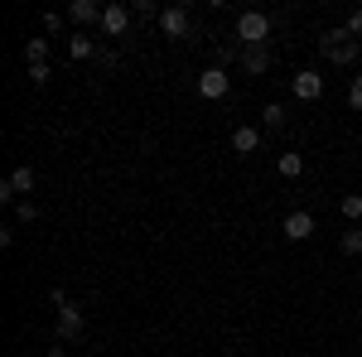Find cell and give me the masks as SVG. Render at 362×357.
<instances>
[{
	"mask_svg": "<svg viewBox=\"0 0 362 357\" xmlns=\"http://www.w3.org/2000/svg\"><path fill=\"white\" fill-rule=\"evenodd\" d=\"M271 39V15L266 10H242L237 15V44L242 49H266Z\"/></svg>",
	"mask_w": 362,
	"mask_h": 357,
	"instance_id": "obj_1",
	"label": "cell"
},
{
	"mask_svg": "<svg viewBox=\"0 0 362 357\" xmlns=\"http://www.w3.org/2000/svg\"><path fill=\"white\" fill-rule=\"evenodd\" d=\"M319 49H324V58H329V63H343V68H348V63H358V54H362V44H353V39H348V29L324 34V44H319Z\"/></svg>",
	"mask_w": 362,
	"mask_h": 357,
	"instance_id": "obj_2",
	"label": "cell"
},
{
	"mask_svg": "<svg viewBox=\"0 0 362 357\" xmlns=\"http://www.w3.org/2000/svg\"><path fill=\"white\" fill-rule=\"evenodd\" d=\"M227 92H232V78H227L223 68H203V73H198V97H208V102H223Z\"/></svg>",
	"mask_w": 362,
	"mask_h": 357,
	"instance_id": "obj_3",
	"label": "cell"
},
{
	"mask_svg": "<svg viewBox=\"0 0 362 357\" xmlns=\"http://www.w3.org/2000/svg\"><path fill=\"white\" fill-rule=\"evenodd\" d=\"M131 20H136V15H131V5H102V34H107V39H121V34H126V29H131Z\"/></svg>",
	"mask_w": 362,
	"mask_h": 357,
	"instance_id": "obj_4",
	"label": "cell"
},
{
	"mask_svg": "<svg viewBox=\"0 0 362 357\" xmlns=\"http://www.w3.org/2000/svg\"><path fill=\"white\" fill-rule=\"evenodd\" d=\"M290 92H295L300 102H319V97H324V78H319L314 68H300V73L290 78Z\"/></svg>",
	"mask_w": 362,
	"mask_h": 357,
	"instance_id": "obj_5",
	"label": "cell"
},
{
	"mask_svg": "<svg viewBox=\"0 0 362 357\" xmlns=\"http://www.w3.org/2000/svg\"><path fill=\"white\" fill-rule=\"evenodd\" d=\"M83 329H87L83 309H78L73 300H63L58 304V338H83Z\"/></svg>",
	"mask_w": 362,
	"mask_h": 357,
	"instance_id": "obj_6",
	"label": "cell"
},
{
	"mask_svg": "<svg viewBox=\"0 0 362 357\" xmlns=\"http://www.w3.org/2000/svg\"><path fill=\"white\" fill-rule=\"evenodd\" d=\"M280 232H285L290 242H309V237H314V213H305V208L285 213V222H280Z\"/></svg>",
	"mask_w": 362,
	"mask_h": 357,
	"instance_id": "obj_7",
	"label": "cell"
},
{
	"mask_svg": "<svg viewBox=\"0 0 362 357\" xmlns=\"http://www.w3.org/2000/svg\"><path fill=\"white\" fill-rule=\"evenodd\" d=\"M160 29H165V39H184V34L194 29V20H189V10H184V5H165Z\"/></svg>",
	"mask_w": 362,
	"mask_h": 357,
	"instance_id": "obj_8",
	"label": "cell"
},
{
	"mask_svg": "<svg viewBox=\"0 0 362 357\" xmlns=\"http://www.w3.org/2000/svg\"><path fill=\"white\" fill-rule=\"evenodd\" d=\"M68 20L78 25V34H87V25H102V5L97 0H73L68 5Z\"/></svg>",
	"mask_w": 362,
	"mask_h": 357,
	"instance_id": "obj_9",
	"label": "cell"
},
{
	"mask_svg": "<svg viewBox=\"0 0 362 357\" xmlns=\"http://www.w3.org/2000/svg\"><path fill=\"white\" fill-rule=\"evenodd\" d=\"M68 58H102V44L92 39V34H68Z\"/></svg>",
	"mask_w": 362,
	"mask_h": 357,
	"instance_id": "obj_10",
	"label": "cell"
},
{
	"mask_svg": "<svg viewBox=\"0 0 362 357\" xmlns=\"http://www.w3.org/2000/svg\"><path fill=\"white\" fill-rule=\"evenodd\" d=\"M232 150H237V155H256V150H261V131H256V126H237V131H232Z\"/></svg>",
	"mask_w": 362,
	"mask_h": 357,
	"instance_id": "obj_11",
	"label": "cell"
},
{
	"mask_svg": "<svg viewBox=\"0 0 362 357\" xmlns=\"http://www.w3.org/2000/svg\"><path fill=\"white\" fill-rule=\"evenodd\" d=\"M242 68H247L251 78H266V68H271V54H266V49H242Z\"/></svg>",
	"mask_w": 362,
	"mask_h": 357,
	"instance_id": "obj_12",
	"label": "cell"
},
{
	"mask_svg": "<svg viewBox=\"0 0 362 357\" xmlns=\"http://www.w3.org/2000/svg\"><path fill=\"white\" fill-rule=\"evenodd\" d=\"M5 184H10V193H15V198H20V193H34V169H29V165L10 169V179H5Z\"/></svg>",
	"mask_w": 362,
	"mask_h": 357,
	"instance_id": "obj_13",
	"label": "cell"
},
{
	"mask_svg": "<svg viewBox=\"0 0 362 357\" xmlns=\"http://www.w3.org/2000/svg\"><path fill=\"white\" fill-rule=\"evenodd\" d=\"M276 169H280V179H300V174H305V155L290 150V155H280V160H276Z\"/></svg>",
	"mask_w": 362,
	"mask_h": 357,
	"instance_id": "obj_14",
	"label": "cell"
},
{
	"mask_svg": "<svg viewBox=\"0 0 362 357\" xmlns=\"http://www.w3.org/2000/svg\"><path fill=\"white\" fill-rule=\"evenodd\" d=\"M338 208H343V218L353 222V227H362V193H343V203H338Z\"/></svg>",
	"mask_w": 362,
	"mask_h": 357,
	"instance_id": "obj_15",
	"label": "cell"
},
{
	"mask_svg": "<svg viewBox=\"0 0 362 357\" xmlns=\"http://www.w3.org/2000/svg\"><path fill=\"white\" fill-rule=\"evenodd\" d=\"M338 247H343V256H362V227H348L338 237Z\"/></svg>",
	"mask_w": 362,
	"mask_h": 357,
	"instance_id": "obj_16",
	"label": "cell"
},
{
	"mask_svg": "<svg viewBox=\"0 0 362 357\" xmlns=\"http://www.w3.org/2000/svg\"><path fill=\"white\" fill-rule=\"evenodd\" d=\"M25 63H49V39H29L25 44Z\"/></svg>",
	"mask_w": 362,
	"mask_h": 357,
	"instance_id": "obj_17",
	"label": "cell"
},
{
	"mask_svg": "<svg viewBox=\"0 0 362 357\" xmlns=\"http://www.w3.org/2000/svg\"><path fill=\"white\" fill-rule=\"evenodd\" d=\"M131 15H140V20H160L165 10H160L155 0H131Z\"/></svg>",
	"mask_w": 362,
	"mask_h": 357,
	"instance_id": "obj_18",
	"label": "cell"
},
{
	"mask_svg": "<svg viewBox=\"0 0 362 357\" xmlns=\"http://www.w3.org/2000/svg\"><path fill=\"white\" fill-rule=\"evenodd\" d=\"M15 218L20 222H39V203H34V198H20V203H15Z\"/></svg>",
	"mask_w": 362,
	"mask_h": 357,
	"instance_id": "obj_19",
	"label": "cell"
},
{
	"mask_svg": "<svg viewBox=\"0 0 362 357\" xmlns=\"http://www.w3.org/2000/svg\"><path fill=\"white\" fill-rule=\"evenodd\" d=\"M261 121H266L271 131H276V126H285V107H280V102H271V107H261Z\"/></svg>",
	"mask_w": 362,
	"mask_h": 357,
	"instance_id": "obj_20",
	"label": "cell"
},
{
	"mask_svg": "<svg viewBox=\"0 0 362 357\" xmlns=\"http://www.w3.org/2000/svg\"><path fill=\"white\" fill-rule=\"evenodd\" d=\"M49 78H54V68H49V63H29V83H34V87H44Z\"/></svg>",
	"mask_w": 362,
	"mask_h": 357,
	"instance_id": "obj_21",
	"label": "cell"
},
{
	"mask_svg": "<svg viewBox=\"0 0 362 357\" xmlns=\"http://www.w3.org/2000/svg\"><path fill=\"white\" fill-rule=\"evenodd\" d=\"M348 107H353V111H362V73L353 78V83H348Z\"/></svg>",
	"mask_w": 362,
	"mask_h": 357,
	"instance_id": "obj_22",
	"label": "cell"
},
{
	"mask_svg": "<svg viewBox=\"0 0 362 357\" xmlns=\"http://www.w3.org/2000/svg\"><path fill=\"white\" fill-rule=\"evenodd\" d=\"M343 29H348V39H353V34H362V10H348V20H343Z\"/></svg>",
	"mask_w": 362,
	"mask_h": 357,
	"instance_id": "obj_23",
	"label": "cell"
},
{
	"mask_svg": "<svg viewBox=\"0 0 362 357\" xmlns=\"http://www.w3.org/2000/svg\"><path fill=\"white\" fill-rule=\"evenodd\" d=\"M44 34H63V15L49 10V15H44Z\"/></svg>",
	"mask_w": 362,
	"mask_h": 357,
	"instance_id": "obj_24",
	"label": "cell"
},
{
	"mask_svg": "<svg viewBox=\"0 0 362 357\" xmlns=\"http://www.w3.org/2000/svg\"><path fill=\"white\" fill-rule=\"evenodd\" d=\"M44 357H68V353H63V348H49V353H44Z\"/></svg>",
	"mask_w": 362,
	"mask_h": 357,
	"instance_id": "obj_25",
	"label": "cell"
},
{
	"mask_svg": "<svg viewBox=\"0 0 362 357\" xmlns=\"http://www.w3.org/2000/svg\"><path fill=\"white\" fill-rule=\"evenodd\" d=\"M358 324H362V309H358Z\"/></svg>",
	"mask_w": 362,
	"mask_h": 357,
	"instance_id": "obj_26",
	"label": "cell"
}]
</instances>
